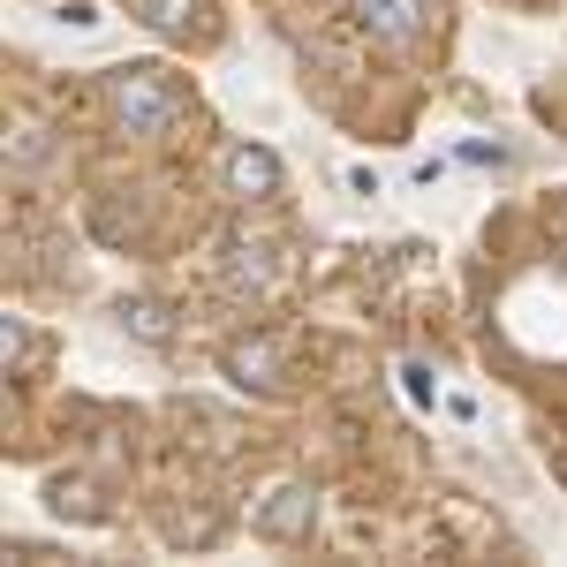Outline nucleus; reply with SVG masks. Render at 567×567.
<instances>
[{
	"mask_svg": "<svg viewBox=\"0 0 567 567\" xmlns=\"http://www.w3.org/2000/svg\"><path fill=\"white\" fill-rule=\"evenodd\" d=\"M219 175H227V197H243V205L280 197V159H272V152H258V144H235Z\"/></svg>",
	"mask_w": 567,
	"mask_h": 567,
	"instance_id": "obj_4",
	"label": "nucleus"
},
{
	"mask_svg": "<svg viewBox=\"0 0 567 567\" xmlns=\"http://www.w3.org/2000/svg\"><path fill=\"white\" fill-rule=\"evenodd\" d=\"M106 114H114L122 136H167L189 114V84H182L175 69H152V61L114 69L106 76Z\"/></svg>",
	"mask_w": 567,
	"mask_h": 567,
	"instance_id": "obj_1",
	"label": "nucleus"
},
{
	"mask_svg": "<svg viewBox=\"0 0 567 567\" xmlns=\"http://www.w3.org/2000/svg\"><path fill=\"white\" fill-rule=\"evenodd\" d=\"M130 8L144 16V23H152V31H189L205 0H130Z\"/></svg>",
	"mask_w": 567,
	"mask_h": 567,
	"instance_id": "obj_7",
	"label": "nucleus"
},
{
	"mask_svg": "<svg viewBox=\"0 0 567 567\" xmlns=\"http://www.w3.org/2000/svg\"><path fill=\"white\" fill-rule=\"evenodd\" d=\"M227 280L235 288H272V243H227Z\"/></svg>",
	"mask_w": 567,
	"mask_h": 567,
	"instance_id": "obj_6",
	"label": "nucleus"
},
{
	"mask_svg": "<svg viewBox=\"0 0 567 567\" xmlns=\"http://www.w3.org/2000/svg\"><path fill=\"white\" fill-rule=\"evenodd\" d=\"M355 16H363L386 45H416L439 23V0H355Z\"/></svg>",
	"mask_w": 567,
	"mask_h": 567,
	"instance_id": "obj_2",
	"label": "nucleus"
},
{
	"mask_svg": "<svg viewBox=\"0 0 567 567\" xmlns=\"http://www.w3.org/2000/svg\"><path fill=\"white\" fill-rule=\"evenodd\" d=\"M280 371H288V355H280L272 333H250V341H235V349H227V379H235V386L280 393Z\"/></svg>",
	"mask_w": 567,
	"mask_h": 567,
	"instance_id": "obj_3",
	"label": "nucleus"
},
{
	"mask_svg": "<svg viewBox=\"0 0 567 567\" xmlns=\"http://www.w3.org/2000/svg\"><path fill=\"white\" fill-rule=\"evenodd\" d=\"M258 529H265V537H303V529H310V492H303V484H280V492L258 507Z\"/></svg>",
	"mask_w": 567,
	"mask_h": 567,
	"instance_id": "obj_5",
	"label": "nucleus"
}]
</instances>
